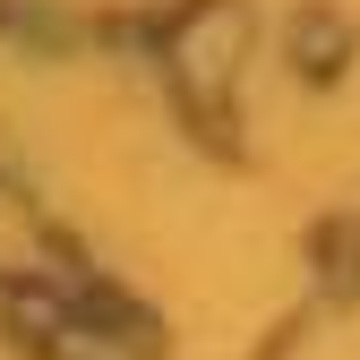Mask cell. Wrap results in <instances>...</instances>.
<instances>
[{"label":"cell","instance_id":"cell-1","mask_svg":"<svg viewBox=\"0 0 360 360\" xmlns=\"http://www.w3.org/2000/svg\"><path fill=\"white\" fill-rule=\"evenodd\" d=\"M232 52H240V9L232 0H214V9H198V43H189V77L206 86H223V69H232Z\"/></svg>","mask_w":360,"mask_h":360},{"label":"cell","instance_id":"cell-2","mask_svg":"<svg viewBox=\"0 0 360 360\" xmlns=\"http://www.w3.org/2000/svg\"><path fill=\"white\" fill-rule=\"evenodd\" d=\"M335 52H343V18H300V26H292V60H300V77H326Z\"/></svg>","mask_w":360,"mask_h":360}]
</instances>
